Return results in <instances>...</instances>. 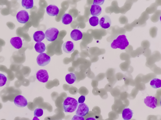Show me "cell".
Segmentation results:
<instances>
[{"mask_svg":"<svg viewBox=\"0 0 161 120\" xmlns=\"http://www.w3.org/2000/svg\"><path fill=\"white\" fill-rule=\"evenodd\" d=\"M132 116V111L130 108H126L123 110L122 116L124 120H129L131 118Z\"/></svg>","mask_w":161,"mask_h":120,"instance_id":"e0dca14e","label":"cell"},{"mask_svg":"<svg viewBox=\"0 0 161 120\" xmlns=\"http://www.w3.org/2000/svg\"><path fill=\"white\" fill-rule=\"evenodd\" d=\"M59 31L55 28H50L45 32V38L48 41L52 42L55 40L57 38Z\"/></svg>","mask_w":161,"mask_h":120,"instance_id":"3957f363","label":"cell"},{"mask_svg":"<svg viewBox=\"0 0 161 120\" xmlns=\"http://www.w3.org/2000/svg\"><path fill=\"white\" fill-rule=\"evenodd\" d=\"M46 11L48 15L54 16L58 15L59 12V9L55 5L51 4L47 7Z\"/></svg>","mask_w":161,"mask_h":120,"instance_id":"8fae6325","label":"cell"},{"mask_svg":"<svg viewBox=\"0 0 161 120\" xmlns=\"http://www.w3.org/2000/svg\"><path fill=\"white\" fill-rule=\"evenodd\" d=\"M104 1V0H95L93 1V4L97 5H101L103 4Z\"/></svg>","mask_w":161,"mask_h":120,"instance_id":"4316f807","label":"cell"},{"mask_svg":"<svg viewBox=\"0 0 161 120\" xmlns=\"http://www.w3.org/2000/svg\"><path fill=\"white\" fill-rule=\"evenodd\" d=\"M129 44L126 36L123 34L119 35L116 39L114 40L111 44V46L114 49L119 48L123 50L125 49Z\"/></svg>","mask_w":161,"mask_h":120,"instance_id":"6da1fadb","label":"cell"},{"mask_svg":"<svg viewBox=\"0 0 161 120\" xmlns=\"http://www.w3.org/2000/svg\"><path fill=\"white\" fill-rule=\"evenodd\" d=\"M89 109L87 105L84 103H80L76 111L77 115L84 117L86 115L88 112Z\"/></svg>","mask_w":161,"mask_h":120,"instance_id":"52a82bcc","label":"cell"},{"mask_svg":"<svg viewBox=\"0 0 161 120\" xmlns=\"http://www.w3.org/2000/svg\"><path fill=\"white\" fill-rule=\"evenodd\" d=\"M22 6L26 9L31 8L33 6V0H22L21 2Z\"/></svg>","mask_w":161,"mask_h":120,"instance_id":"44dd1931","label":"cell"},{"mask_svg":"<svg viewBox=\"0 0 161 120\" xmlns=\"http://www.w3.org/2000/svg\"><path fill=\"white\" fill-rule=\"evenodd\" d=\"M144 102L147 106L153 109L156 108L157 105V99L152 96H147L144 99Z\"/></svg>","mask_w":161,"mask_h":120,"instance_id":"9c48e42d","label":"cell"},{"mask_svg":"<svg viewBox=\"0 0 161 120\" xmlns=\"http://www.w3.org/2000/svg\"><path fill=\"white\" fill-rule=\"evenodd\" d=\"M36 52L41 53L44 52L46 49L45 44L42 42H38L36 43L34 46Z\"/></svg>","mask_w":161,"mask_h":120,"instance_id":"ac0fdd59","label":"cell"},{"mask_svg":"<svg viewBox=\"0 0 161 120\" xmlns=\"http://www.w3.org/2000/svg\"><path fill=\"white\" fill-rule=\"evenodd\" d=\"M10 42L14 47L17 49L21 48L23 45L22 39L19 37L12 38L10 40Z\"/></svg>","mask_w":161,"mask_h":120,"instance_id":"4fadbf2b","label":"cell"},{"mask_svg":"<svg viewBox=\"0 0 161 120\" xmlns=\"http://www.w3.org/2000/svg\"><path fill=\"white\" fill-rule=\"evenodd\" d=\"M70 36L74 40L76 41L81 39L83 37L82 32L78 29H74L71 32Z\"/></svg>","mask_w":161,"mask_h":120,"instance_id":"5bb4252c","label":"cell"},{"mask_svg":"<svg viewBox=\"0 0 161 120\" xmlns=\"http://www.w3.org/2000/svg\"><path fill=\"white\" fill-rule=\"evenodd\" d=\"M65 79L66 81L68 83L72 84L75 82L76 77L74 73L70 72L66 75L65 77Z\"/></svg>","mask_w":161,"mask_h":120,"instance_id":"d6986e66","label":"cell"},{"mask_svg":"<svg viewBox=\"0 0 161 120\" xmlns=\"http://www.w3.org/2000/svg\"><path fill=\"white\" fill-rule=\"evenodd\" d=\"M16 18L19 22L25 23L29 20V16L26 11L21 10L17 13Z\"/></svg>","mask_w":161,"mask_h":120,"instance_id":"5b68a950","label":"cell"},{"mask_svg":"<svg viewBox=\"0 0 161 120\" xmlns=\"http://www.w3.org/2000/svg\"><path fill=\"white\" fill-rule=\"evenodd\" d=\"M34 114L35 117H37L41 116L43 114V110L41 108H37L34 110Z\"/></svg>","mask_w":161,"mask_h":120,"instance_id":"d4e9b609","label":"cell"},{"mask_svg":"<svg viewBox=\"0 0 161 120\" xmlns=\"http://www.w3.org/2000/svg\"><path fill=\"white\" fill-rule=\"evenodd\" d=\"M50 57L45 53H40L36 58L37 64L41 66L47 65L50 62Z\"/></svg>","mask_w":161,"mask_h":120,"instance_id":"277c9868","label":"cell"},{"mask_svg":"<svg viewBox=\"0 0 161 120\" xmlns=\"http://www.w3.org/2000/svg\"><path fill=\"white\" fill-rule=\"evenodd\" d=\"M86 120H96V119L93 117L88 118L86 119Z\"/></svg>","mask_w":161,"mask_h":120,"instance_id":"f1b7e54d","label":"cell"},{"mask_svg":"<svg viewBox=\"0 0 161 120\" xmlns=\"http://www.w3.org/2000/svg\"><path fill=\"white\" fill-rule=\"evenodd\" d=\"M85 100V96H81L78 98V103H83Z\"/></svg>","mask_w":161,"mask_h":120,"instance_id":"83f0119b","label":"cell"},{"mask_svg":"<svg viewBox=\"0 0 161 120\" xmlns=\"http://www.w3.org/2000/svg\"><path fill=\"white\" fill-rule=\"evenodd\" d=\"M78 105V102L75 98L67 97L63 103V107L65 112H72L75 111Z\"/></svg>","mask_w":161,"mask_h":120,"instance_id":"7a4b0ae2","label":"cell"},{"mask_svg":"<svg viewBox=\"0 0 161 120\" xmlns=\"http://www.w3.org/2000/svg\"><path fill=\"white\" fill-rule=\"evenodd\" d=\"M102 8L98 5L92 4L90 9L91 14L93 16H99L102 12Z\"/></svg>","mask_w":161,"mask_h":120,"instance_id":"9a60e30c","label":"cell"},{"mask_svg":"<svg viewBox=\"0 0 161 120\" xmlns=\"http://www.w3.org/2000/svg\"><path fill=\"white\" fill-rule=\"evenodd\" d=\"M71 120H84V118L83 117L76 115L73 117Z\"/></svg>","mask_w":161,"mask_h":120,"instance_id":"484cf974","label":"cell"},{"mask_svg":"<svg viewBox=\"0 0 161 120\" xmlns=\"http://www.w3.org/2000/svg\"><path fill=\"white\" fill-rule=\"evenodd\" d=\"M150 85L154 88H160L161 87V80L158 78H154L151 81Z\"/></svg>","mask_w":161,"mask_h":120,"instance_id":"7402d4cb","label":"cell"},{"mask_svg":"<svg viewBox=\"0 0 161 120\" xmlns=\"http://www.w3.org/2000/svg\"><path fill=\"white\" fill-rule=\"evenodd\" d=\"M45 38V33L42 31H38L36 32L33 35L34 40L37 42H41Z\"/></svg>","mask_w":161,"mask_h":120,"instance_id":"2e32d148","label":"cell"},{"mask_svg":"<svg viewBox=\"0 0 161 120\" xmlns=\"http://www.w3.org/2000/svg\"><path fill=\"white\" fill-rule=\"evenodd\" d=\"M89 22L92 26H96L99 23V19L97 16H92L89 19Z\"/></svg>","mask_w":161,"mask_h":120,"instance_id":"603a6c76","label":"cell"},{"mask_svg":"<svg viewBox=\"0 0 161 120\" xmlns=\"http://www.w3.org/2000/svg\"><path fill=\"white\" fill-rule=\"evenodd\" d=\"M14 102L16 106L21 108L26 106L28 104L26 98L21 95L16 96L14 100Z\"/></svg>","mask_w":161,"mask_h":120,"instance_id":"ba28073f","label":"cell"},{"mask_svg":"<svg viewBox=\"0 0 161 120\" xmlns=\"http://www.w3.org/2000/svg\"><path fill=\"white\" fill-rule=\"evenodd\" d=\"M36 78L39 81L45 83L48 81L49 76L47 70L41 69L38 70L36 72Z\"/></svg>","mask_w":161,"mask_h":120,"instance_id":"8992f818","label":"cell"},{"mask_svg":"<svg viewBox=\"0 0 161 120\" xmlns=\"http://www.w3.org/2000/svg\"><path fill=\"white\" fill-rule=\"evenodd\" d=\"M32 120H40L37 117L35 116L33 118Z\"/></svg>","mask_w":161,"mask_h":120,"instance_id":"f546056e","label":"cell"},{"mask_svg":"<svg viewBox=\"0 0 161 120\" xmlns=\"http://www.w3.org/2000/svg\"><path fill=\"white\" fill-rule=\"evenodd\" d=\"M7 81V77L4 74L0 73V87L4 85Z\"/></svg>","mask_w":161,"mask_h":120,"instance_id":"cb8c5ba5","label":"cell"},{"mask_svg":"<svg viewBox=\"0 0 161 120\" xmlns=\"http://www.w3.org/2000/svg\"><path fill=\"white\" fill-rule=\"evenodd\" d=\"M63 51L66 53H70L73 52L75 50V45L71 41H68L62 45Z\"/></svg>","mask_w":161,"mask_h":120,"instance_id":"7c38bea8","label":"cell"},{"mask_svg":"<svg viewBox=\"0 0 161 120\" xmlns=\"http://www.w3.org/2000/svg\"><path fill=\"white\" fill-rule=\"evenodd\" d=\"M73 18L71 16L69 13H65L64 14L62 18V23L65 25L70 23L72 22Z\"/></svg>","mask_w":161,"mask_h":120,"instance_id":"ffe728a7","label":"cell"},{"mask_svg":"<svg viewBox=\"0 0 161 120\" xmlns=\"http://www.w3.org/2000/svg\"><path fill=\"white\" fill-rule=\"evenodd\" d=\"M111 20L109 17L107 15L103 16L100 19L99 24L103 28L107 29L109 28L111 25Z\"/></svg>","mask_w":161,"mask_h":120,"instance_id":"30bf717a","label":"cell"}]
</instances>
